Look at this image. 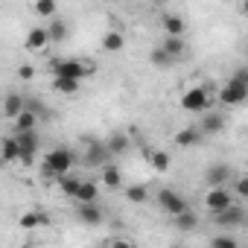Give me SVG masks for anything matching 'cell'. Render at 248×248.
I'll use <instances>...</instances> for the list:
<instances>
[{"label":"cell","mask_w":248,"mask_h":248,"mask_svg":"<svg viewBox=\"0 0 248 248\" xmlns=\"http://www.w3.org/2000/svg\"><path fill=\"white\" fill-rule=\"evenodd\" d=\"M73 152L70 149H64V146H56V149H50L47 155H44V164H41V172H44V178H62V175H70V167H73Z\"/></svg>","instance_id":"obj_1"},{"label":"cell","mask_w":248,"mask_h":248,"mask_svg":"<svg viewBox=\"0 0 248 248\" xmlns=\"http://www.w3.org/2000/svg\"><path fill=\"white\" fill-rule=\"evenodd\" d=\"M50 73L56 79H73V82H82L85 76L93 73V64L82 62V59H56L50 64Z\"/></svg>","instance_id":"obj_2"},{"label":"cell","mask_w":248,"mask_h":248,"mask_svg":"<svg viewBox=\"0 0 248 248\" xmlns=\"http://www.w3.org/2000/svg\"><path fill=\"white\" fill-rule=\"evenodd\" d=\"M181 108L184 111H196V114H207L210 108V93L204 88H187L181 96Z\"/></svg>","instance_id":"obj_3"},{"label":"cell","mask_w":248,"mask_h":248,"mask_svg":"<svg viewBox=\"0 0 248 248\" xmlns=\"http://www.w3.org/2000/svg\"><path fill=\"white\" fill-rule=\"evenodd\" d=\"M204 207H207L213 216H219V213H225V210L233 207V196H231L225 187H213V190H207V196H204Z\"/></svg>","instance_id":"obj_4"},{"label":"cell","mask_w":248,"mask_h":248,"mask_svg":"<svg viewBox=\"0 0 248 248\" xmlns=\"http://www.w3.org/2000/svg\"><path fill=\"white\" fill-rule=\"evenodd\" d=\"M158 204H161V210L170 213V216H181V213L190 210L187 202H184L175 190H170V187H161V193H158Z\"/></svg>","instance_id":"obj_5"},{"label":"cell","mask_w":248,"mask_h":248,"mask_svg":"<svg viewBox=\"0 0 248 248\" xmlns=\"http://www.w3.org/2000/svg\"><path fill=\"white\" fill-rule=\"evenodd\" d=\"M225 105H239V102H245L248 99V88L245 85H239L236 79H228L222 88H219V93H216Z\"/></svg>","instance_id":"obj_6"},{"label":"cell","mask_w":248,"mask_h":248,"mask_svg":"<svg viewBox=\"0 0 248 248\" xmlns=\"http://www.w3.org/2000/svg\"><path fill=\"white\" fill-rule=\"evenodd\" d=\"M108 158H111V149H108V143H102V140H93V143L88 146V155H85V161H88L91 167H108Z\"/></svg>","instance_id":"obj_7"},{"label":"cell","mask_w":248,"mask_h":248,"mask_svg":"<svg viewBox=\"0 0 248 248\" xmlns=\"http://www.w3.org/2000/svg\"><path fill=\"white\" fill-rule=\"evenodd\" d=\"M231 167L228 164H210L207 167V172H204V178H207V184H210V190L213 187H225L228 181H231Z\"/></svg>","instance_id":"obj_8"},{"label":"cell","mask_w":248,"mask_h":248,"mask_svg":"<svg viewBox=\"0 0 248 248\" xmlns=\"http://www.w3.org/2000/svg\"><path fill=\"white\" fill-rule=\"evenodd\" d=\"M47 44H50V32H47V27H32V30L27 32L24 47H27L30 53H38V50H44Z\"/></svg>","instance_id":"obj_9"},{"label":"cell","mask_w":248,"mask_h":248,"mask_svg":"<svg viewBox=\"0 0 248 248\" xmlns=\"http://www.w3.org/2000/svg\"><path fill=\"white\" fill-rule=\"evenodd\" d=\"M161 27L167 32V38H184V32H187V24H184L181 15H164L161 18Z\"/></svg>","instance_id":"obj_10"},{"label":"cell","mask_w":248,"mask_h":248,"mask_svg":"<svg viewBox=\"0 0 248 248\" xmlns=\"http://www.w3.org/2000/svg\"><path fill=\"white\" fill-rule=\"evenodd\" d=\"M216 222H219L222 228H239V225H245V210H242L239 204H233L231 210L219 213V216H216Z\"/></svg>","instance_id":"obj_11"},{"label":"cell","mask_w":248,"mask_h":248,"mask_svg":"<svg viewBox=\"0 0 248 248\" xmlns=\"http://www.w3.org/2000/svg\"><path fill=\"white\" fill-rule=\"evenodd\" d=\"M24 111H27L24 96H21V93H6V99H3V114H6V117H12V120H18Z\"/></svg>","instance_id":"obj_12"},{"label":"cell","mask_w":248,"mask_h":248,"mask_svg":"<svg viewBox=\"0 0 248 248\" xmlns=\"http://www.w3.org/2000/svg\"><path fill=\"white\" fill-rule=\"evenodd\" d=\"M225 129V117L216 114V111H207L202 117V135H219Z\"/></svg>","instance_id":"obj_13"},{"label":"cell","mask_w":248,"mask_h":248,"mask_svg":"<svg viewBox=\"0 0 248 248\" xmlns=\"http://www.w3.org/2000/svg\"><path fill=\"white\" fill-rule=\"evenodd\" d=\"M76 213H79V219H82L85 225H99V222H102V207H99L96 202H93V204H79Z\"/></svg>","instance_id":"obj_14"},{"label":"cell","mask_w":248,"mask_h":248,"mask_svg":"<svg viewBox=\"0 0 248 248\" xmlns=\"http://www.w3.org/2000/svg\"><path fill=\"white\" fill-rule=\"evenodd\" d=\"M102 187H108V190H117V187H123V172L117 170V164H108V167H102Z\"/></svg>","instance_id":"obj_15"},{"label":"cell","mask_w":248,"mask_h":248,"mask_svg":"<svg viewBox=\"0 0 248 248\" xmlns=\"http://www.w3.org/2000/svg\"><path fill=\"white\" fill-rule=\"evenodd\" d=\"M123 47H126V38H123V32L111 30V32L102 35V50H105V53H120Z\"/></svg>","instance_id":"obj_16"},{"label":"cell","mask_w":248,"mask_h":248,"mask_svg":"<svg viewBox=\"0 0 248 248\" xmlns=\"http://www.w3.org/2000/svg\"><path fill=\"white\" fill-rule=\"evenodd\" d=\"M41 225H50V216H44L41 210H30V213L21 216V228H27V231H35Z\"/></svg>","instance_id":"obj_17"},{"label":"cell","mask_w":248,"mask_h":248,"mask_svg":"<svg viewBox=\"0 0 248 248\" xmlns=\"http://www.w3.org/2000/svg\"><path fill=\"white\" fill-rule=\"evenodd\" d=\"M164 53L170 56V59H181L184 53H187V41L184 38H164Z\"/></svg>","instance_id":"obj_18"},{"label":"cell","mask_w":248,"mask_h":248,"mask_svg":"<svg viewBox=\"0 0 248 248\" xmlns=\"http://www.w3.org/2000/svg\"><path fill=\"white\" fill-rule=\"evenodd\" d=\"M96 196H99V187H96L93 181H82V187H79V193H76V202H79V204H93Z\"/></svg>","instance_id":"obj_19"},{"label":"cell","mask_w":248,"mask_h":248,"mask_svg":"<svg viewBox=\"0 0 248 248\" xmlns=\"http://www.w3.org/2000/svg\"><path fill=\"white\" fill-rule=\"evenodd\" d=\"M175 143L178 146H199L202 143V129H181L175 135Z\"/></svg>","instance_id":"obj_20"},{"label":"cell","mask_w":248,"mask_h":248,"mask_svg":"<svg viewBox=\"0 0 248 248\" xmlns=\"http://www.w3.org/2000/svg\"><path fill=\"white\" fill-rule=\"evenodd\" d=\"M3 161L6 164L21 161V143H18V138H3Z\"/></svg>","instance_id":"obj_21"},{"label":"cell","mask_w":248,"mask_h":248,"mask_svg":"<svg viewBox=\"0 0 248 248\" xmlns=\"http://www.w3.org/2000/svg\"><path fill=\"white\" fill-rule=\"evenodd\" d=\"M146 161H149V164H152V170H158V172H167V170H170V164H172L170 152H146Z\"/></svg>","instance_id":"obj_22"},{"label":"cell","mask_w":248,"mask_h":248,"mask_svg":"<svg viewBox=\"0 0 248 248\" xmlns=\"http://www.w3.org/2000/svg\"><path fill=\"white\" fill-rule=\"evenodd\" d=\"M59 184H62V193H64V196L76 199V193H79V187H82V178L70 172V175H62V178H59Z\"/></svg>","instance_id":"obj_23"},{"label":"cell","mask_w":248,"mask_h":248,"mask_svg":"<svg viewBox=\"0 0 248 248\" xmlns=\"http://www.w3.org/2000/svg\"><path fill=\"white\" fill-rule=\"evenodd\" d=\"M15 132L24 135V132H35V114L32 111H24L18 120H15Z\"/></svg>","instance_id":"obj_24"},{"label":"cell","mask_w":248,"mask_h":248,"mask_svg":"<svg viewBox=\"0 0 248 248\" xmlns=\"http://www.w3.org/2000/svg\"><path fill=\"white\" fill-rule=\"evenodd\" d=\"M175 225H178V231H196L199 228V216L193 213V210H187V213H181V216H175Z\"/></svg>","instance_id":"obj_25"},{"label":"cell","mask_w":248,"mask_h":248,"mask_svg":"<svg viewBox=\"0 0 248 248\" xmlns=\"http://www.w3.org/2000/svg\"><path fill=\"white\" fill-rule=\"evenodd\" d=\"M15 138L21 143V152H32L35 155V149H38V135L35 132H24V135H15Z\"/></svg>","instance_id":"obj_26"},{"label":"cell","mask_w":248,"mask_h":248,"mask_svg":"<svg viewBox=\"0 0 248 248\" xmlns=\"http://www.w3.org/2000/svg\"><path fill=\"white\" fill-rule=\"evenodd\" d=\"M126 199H129L132 204H143V202L149 199V190H146L143 184H135V187H126Z\"/></svg>","instance_id":"obj_27"},{"label":"cell","mask_w":248,"mask_h":248,"mask_svg":"<svg viewBox=\"0 0 248 248\" xmlns=\"http://www.w3.org/2000/svg\"><path fill=\"white\" fill-rule=\"evenodd\" d=\"M108 149H111V155H123L129 149V138L126 135H111L108 138Z\"/></svg>","instance_id":"obj_28"},{"label":"cell","mask_w":248,"mask_h":248,"mask_svg":"<svg viewBox=\"0 0 248 248\" xmlns=\"http://www.w3.org/2000/svg\"><path fill=\"white\" fill-rule=\"evenodd\" d=\"M47 32H50V41H64L67 38V24L64 21H50Z\"/></svg>","instance_id":"obj_29"},{"label":"cell","mask_w":248,"mask_h":248,"mask_svg":"<svg viewBox=\"0 0 248 248\" xmlns=\"http://www.w3.org/2000/svg\"><path fill=\"white\" fill-rule=\"evenodd\" d=\"M53 88L59 93H79V82H73V79H56Z\"/></svg>","instance_id":"obj_30"},{"label":"cell","mask_w":248,"mask_h":248,"mask_svg":"<svg viewBox=\"0 0 248 248\" xmlns=\"http://www.w3.org/2000/svg\"><path fill=\"white\" fill-rule=\"evenodd\" d=\"M35 12H38L41 18H53V15H56V3H53V0H38V3H35Z\"/></svg>","instance_id":"obj_31"},{"label":"cell","mask_w":248,"mask_h":248,"mask_svg":"<svg viewBox=\"0 0 248 248\" xmlns=\"http://www.w3.org/2000/svg\"><path fill=\"white\" fill-rule=\"evenodd\" d=\"M210 248H239V242L233 236H213L210 239Z\"/></svg>","instance_id":"obj_32"},{"label":"cell","mask_w":248,"mask_h":248,"mask_svg":"<svg viewBox=\"0 0 248 248\" xmlns=\"http://www.w3.org/2000/svg\"><path fill=\"white\" fill-rule=\"evenodd\" d=\"M170 62H172V59L164 53V47H155V50H152V64H158V67H167Z\"/></svg>","instance_id":"obj_33"},{"label":"cell","mask_w":248,"mask_h":248,"mask_svg":"<svg viewBox=\"0 0 248 248\" xmlns=\"http://www.w3.org/2000/svg\"><path fill=\"white\" fill-rule=\"evenodd\" d=\"M233 193H236L239 199H245V202H248V175H242V178H236V181H233Z\"/></svg>","instance_id":"obj_34"},{"label":"cell","mask_w":248,"mask_h":248,"mask_svg":"<svg viewBox=\"0 0 248 248\" xmlns=\"http://www.w3.org/2000/svg\"><path fill=\"white\" fill-rule=\"evenodd\" d=\"M231 79H236V82H239V85H245V88H248V67H236V70H233V76H231Z\"/></svg>","instance_id":"obj_35"},{"label":"cell","mask_w":248,"mask_h":248,"mask_svg":"<svg viewBox=\"0 0 248 248\" xmlns=\"http://www.w3.org/2000/svg\"><path fill=\"white\" fill-rule=\"evenodd\" d=\"M18 76H21V79H32V76H35V67H32V64H24V67L18 70Z\"/></svg>","instance_id":"obj_36"},{"label":"cell","mask_w":248,"mask_h":248,"mask_svg":"<svg viewBox=\"0 0 248 248\" xmlns=\"http://www.w3.org/2000/svg\"><path fill=\"white\" fill-rule=\"evenodd\" d=\"M111 248H135L129 239H123V236H117V239H111Z\"/></svg>","instance_id":"obj_37"},{"label":"cell","mask_w":248,"mask_h":248,"mask_svg":"<svg viewBox=\"0 0 248 248\" xmlns=\"http://www.w3.org/2000/svg\"><path fill=\"white\" fill-rule=\"evenodd\" d=\"M170 248H184V245H181V242H175V245H170Z\"/></svg>","instance_id":"obj_38"},{"label":"cell","mask_w":248,"mask_h":248,"mask_svg":"<svg viewBox=\"0 0 248 248\" xmlns=\"http://www.w3.org/2000/svg\"><path fill=\"white\" fill-rule=\"evenodd\" d=\"M102 248H111V242H105V245H102Z\"/></svg>","instance_id":"obj_39"},{"label":"cell","mask_w":248,"mask_h":248,"mask_svg":"<svg viewBox=\"0 0 248 248\" xmlns=\"http://www.w3.org/2000/svg\"><path fill=\"white\" fill-rule=\"evenodd\" d=\"M242 9H245V15H248V3H245V6H242Z\"/></svg>","instance_id":"obj_40"},{"label":"cell","mask_w":248,"mask_h":248,"mask_svg":"<svg viewBox=\"0 0 248 248\" xmlns=\"http://www.w3.org/2000/svg\"><path fill=\"white\" fill-rule=\"evenodd\" d=\"M21 248H32V245H21Z\"/></svg>","instance_id":"obj_41"}]
</instances>
